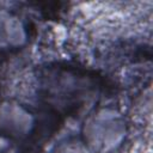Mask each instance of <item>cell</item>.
<instances>
[{"label":"cell","instance_id":"2","mask_svg":"<svg viewBox=\"0 0 153 153\" xmlns=\"http://www.w3.org/2000/svg\"><path fill=\"white\" fill-rule=\"evenodd\" d=\"M24 38V30L17 18L0 12V47L19 44Z\"/></svg>","mask_w":153,"mask_h":153},{"label":"cell","instance_id":"1","mask_svg":"<svg viewBox=\"0 0 153 153\" xmlns=\"http://www.w3.org/2000/svg\"><path fill=\"white\" fill-rule=\"evenodd\" d=\"M0 124L17 135L25 134L32 126V118L24 109L17 105H4L0 109Z\"/></svg>","mask_w":153,"mask_h":153}]
</instances>
